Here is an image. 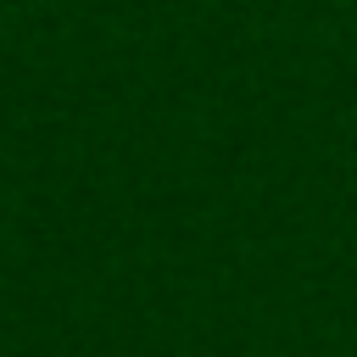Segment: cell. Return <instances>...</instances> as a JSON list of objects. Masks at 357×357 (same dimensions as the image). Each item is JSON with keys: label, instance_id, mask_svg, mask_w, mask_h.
I'll return each mask as SVG.
<instances>
[]
</instances>
